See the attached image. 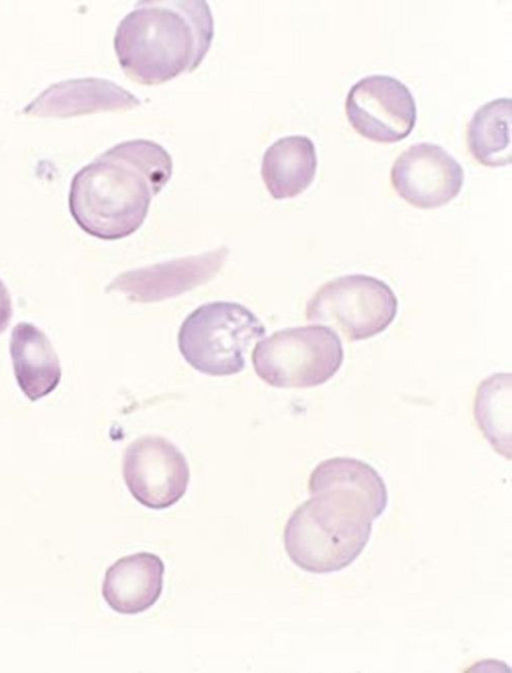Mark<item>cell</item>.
<instances>
[{
    "instance_id": "cell-5",
    "label": "cell",
    "mask_w": 512,
    "mask_h": 673,
    "mask_svg": "<svg viewBox=\"0 0 512 673\" xmlns=\"http://www.w3.org/2000/svg\"><path fill=\"white\" fill-rule=\"evenodd\" d=\"M343 359L339 336L323 325L278 330L258 341L251 355L257 376L276 388L324 384L338 372Z\"/></svg>"
},
{
    "instance_id": "cell-7",
    "label": "cell",
    "mask_w": 512,
    "mask_h": 673,
    "mask_svg": "<svg viewBox=\"0 0 512 673\" xmlns=\"http://www.w3.org/2000/svg\"><path fill=\"white\" fill-rule=\"evenodd\" d=\"M122 474L134 499L156 510L176 504L190 479L185 456L171 441L157 435L139 437L127 446Z\"/></svg>"
},
{
    "instance_id": "cell-1",
    "label": "cell",
    "mask_w": 512,
    "mask_h": 673,
    "mask_svg": "<svg viewBox=\"0 0 512 673\" xmlns=\"http://www.w3.org/2000/svg\"><path fill=\"white\" fill-rule=\"evenodd\" d=\"M172 172V157L159 143L120 142L75 173L68 195L70 214L95 238L128 237L142 226L153 197Z\"/></svg>"
},
{
    "instance_id": "cell-3",
    "label": "cell",
    "mask_w": 512,
    "mask_h": 673,
    "mask_svg": "<svg viewBox=\"0 0 512 673\" xmlns=\"http://www.w3.org/2000/svg\"><path fill=\"white\" fill-rule=\"evenodd\" d=\"M213 37L206 1H139L118 24L114 49L131 80L157 85L196 69Z\"/></svg>"
},
{
    "instance_id": "cell-12",
    "label": "cell",
    "mask_w": 512,
    "mask_h": 673,
    "mask_svg": "<svg viewBox=\"0 0 512 673\" xmlns=\"http://www.w3.org/2000/svg\"><path fill=\"white\" fill-rule=\"evenodd\" d=\"M164 563L149 552L124 556L105 572L102 596L114 611L138 614L152 607L163 589Z\"/></svg>"
},
{
    "instance_id": "cell-9",
    "label": "cell",
    "mask_w": 512,
    "mask_h": 673,
    "mask_svg": "<svg viewBox=\"0 0 512 673\" xmlns=\"http://www.w3.org/2000/svg\"><path fill=\"white\" fill-rule=\"evenodd\" d=\"M390 179L397 194L406 202L417 208L433 209L458 196L464 170L443 147L420 142L397 157Z\"/></svg>"
},
{
    "instance_id": "cell-14",
    "label": "cell",
    "mask_w": 512,
    "mask_h": 673,
    "mask_svg": "<svg viewBox=\"0 0 512 673\" xmlns=\"http://www.w3.org/2000/svg\"><path fill=\"white\" fill-rule=\"evenodd\" d=\"M317 163L316 148L309 137L285 136L266 149L261 176L274 199L293 198L311 185Z\"/></svg>"
},
{
    "instance_id": "cell-13",
    "label": "cell",
    "mask_w": 512,
    "mask_h": 673,
    "mask_svg": "<svg viewBox=\"0 0 512 673\" xmlns=\"http://www.w3.org/2000/svg\"><path fill=\"white\" fill-rule=\"evenodd\" d=\"M9 347L16 381L29 400L37 401L56 389L62 376L60 361L41 329L19 322L12 329Z\"/></svg>"
},
{
    "instance_id": "cell-2",
    "label": "cell",
    "mask_w": 512,
    "mask_h": 673,
    "mask_svg": "<svg viewBox=\"0 0 512 673\" xmlns=\"http://www.w3.org/2000/svg\"><path fill=\"white\" fill-rule=\"evenodd\" d=\"M311 497L286 522L283 540L291 561L304 571L326 574L351 565L365 549L384 501L347 476L308 482Z\"/></svg>"
},
{
    "instance_id": "cell-17",
    "label": "cell",
    "mask_w": 512,
    "mask_h": 673,
    "mask_svg": "<svg viewBox=\"0 0 512 673\" xmlns=\"http://www.w3.org/2000/svg\"><path fill=\"white\" fill-rule=\"evenodd\" d=\"M13 315L12 300L5 283L0 279V334L9 326Z\"/></svg>"
},
{
    "instance_id": "cell-16",
    "label": "cell",
    "mask_w": 512,
    "mask_h": 673,
    "mask_svg": "<svg viewBox=\"0 0 512 673\" xmlns=\"http://www.w3.org/2000/svg\"><path fill=\"white\" fill-rule=\"evenodd\" d=\"M511 374L495 373L484 379L474 399V418L495 451L511 458Z\"/></svg>"
},
{
    "instance_id": "cell-6",
    "label": "cell",
    "mask_w": 512,
    "mask_h": 673,
    "mask_svg": "<svg viewBox=\"0 0 512 673\" xmlns=\"http://www.w3.org/2000/svg\"><path fill=\"white\" fill-rule=\"evenodd\" d=\"M398 299L384 281L349 274L323 284L306 304V320L327 325L348 341L380 334L394 321Z\"/></svg>"
},
{
    "instance_id": "cell-15",
    "label": "cell",
    "mask_w": 512,
    "mask_h": 673,
    "mask_svg": "<svg viewBox=\"0 0 512 673\" xmlns=\"http://www.w3.org/2000/svg\"><path fill=\"white\" fill-rule=\"evenodd\" d=\"M511 99L485 103L473 114L467 128V145L480 164L500 167L511 162Z\"/></svg>"
},
{
    "instance_id": "cell-8",
    "label": "cell",
    "mask_w": 512,
    "mask_h": 673,
    "mask_svg": "<svg viewBox=\"0 0 512 673\" xmlns=\"http://www.w3.org/2000/svg\"><path fill=\"white\" fill-rule=\"evenodd\" d=\"M345 110L357 133L381 143L405 139L417 120L411 91L388 75H370L358 80L347 94Z\"/></svg>"
},
{
    "instance_id": "cell-4",
    "label": "cell",
    "mask_w": 512,
    "mask_h": 673,
    "mask_svg": "<svg viewBox=\"0 0 512 673\" xmlns=\"http://www.w3.org/2000/svg\"><path fill=\"white\" fill-rule=\"evenodd\" d=\"M265 334L263 323L244 305L214 301L200 305L183 320L178 348L198 372L228 376L245 368L250 346Z\"/></svg>"
},
{
    "instance_id": "cell-11",
    "label": "cell",
    "mask_w": 512,
    "mask_h": 673,
    "mask_svg": "<svg viewBox=\"0 0 512 673\" xmlns=\"http://www.w3.org/2000/svg\"><path fill=\"white\" fill-rule=\"evenodd\" d=\"M141 101L120 85L103 78L86 77L50 85L23 109L39 117H72L97 111L129 110Z\"/></svg>"
},
{
    "instance_id": "cell-10",
    "label": "cell",
    "mask_w": 512,
    "mask_h": 673,
    "mask_svg": "<svg viewBox=\"0 0 512 673\" xmlns=\"http://www.w3.org/2000/svg\"><path fill=\"white\" fill-rule=\"evenodd\" d=\"M225 246L197 256L177 258L126 271L115 277L107 291H119L130 301L149 303L176 297L208 282L224 265Z\"/></svg>"
}]
</instances>
